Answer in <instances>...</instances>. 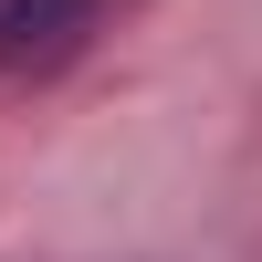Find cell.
I'll list each match as a JSON object with an SVG mask.
<instances>
[{
	"mask_svg": "<svg viewBox=\"0 0 262 262\" xmlns=\"http://www.w3.org/2000/svg\"><path fill=\"white\" fill-rule=\"evenodd\" d=\"M95 21V0H0V74H42L63 63Z\"/></svg>",
	"mask_w": 262,
	"mask_h": 262,
	"instance_id": "cell-1",
	"label": "cell"
}]
</instances>
